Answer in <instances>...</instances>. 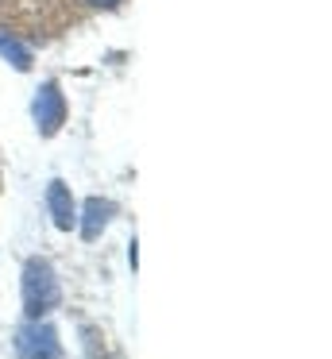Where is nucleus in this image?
<instances>
[{
    "mask_svg": "<svg viewBox=\"0 0 332 359\" xmlns=\"http://www.w3.org/2000/svg\"><path fill=\"white\" fill-rule=\"evenodd\" d=\"M128 263H131V271L139 266V243H135V240L128 243Z\"/></svg>",
    "mask_w": 332,
    "mask_h": 359,
    "instance_id": "0eeeda50",
    "label": "nucleus"
},
{
    "mask_svg": "<svg viewBox=\"0 0 332 359\" xmlns=\"http://www.w3.org/2000/svg\"><path fill=\"white\" fill-rule=\"evenodd\" d=\"M15 359H66L58 328L46 320H27L15 328Z\"/></svg>",
    "mask_w": 332,
    "mask_h": 359,
    "instance_id": "f03ea898",
    "label": "nucleus"
},
{
    "mask_svg": "<svg viewBox=\"0 0 332 359\" xmlns=\"http://www.w3.org/2000/svg\"><path fill=\"white\" fill-rule=\"evenodd\" d=\"M0 58H8V62H12V70H20V74L31 70V50L23 47L15 35H8L4 27H0Z\"/></svg>",
    "mask_w": 332,
    "mask_h": 359,
    "instance_id": "423d86ee",
    "label": "nucleus"
},
{
    "mask_svg": "<svg viewBox=\"0 0 332 359\" xmlns=\"http://www.w3.org/2000/svg\"><path fill=\"white\" fill-rule=\"evenodd\" d=\"M31 116H35V128L43 140L58 135V128L66 124V97H62L58 81H43L39 86L35 101H31Z\"/></svg>",
    "mask_w": 332,
    "mask_h": 359,
    "instance_id": "7ed1b4c3",
    "label": "nucleus"
},
{
    "mask_svg": "<svg viewBox=\"0 0 332 359\" xmlns=\"http://www.w3.org/2000/svg\"><path fill=\"white\" fill-rule=\"evenodd\" d=\"M85 4H93V8H116L120 0H85Z\"/></svg>",
    "mask_w": 332,
    "mask_h": 359,
    "instance_id": "6e6552de",
    "label": "nucleus"
},
{
    "mask_svg": "<svg viewBox=\"0 0 332 359\" xmlns=\"http://www.w3.org/2000/svg\"><path fill=\"white\" fill-rule=\"evenodd\" d=\"M46 209H51V220H54V228H58V232L77 228V205H74L69 186L62 178H54L51 186H46Z\"/></svg>",
    "mask_w": 332,
    "mask_h": 359,
    "instance_id": "20e7f679",
    "label": "nucleus"
},
{
    "mask_svg": "<svg viewBox=\"0 0 332 359\" xmlns=\"http://www.w3.org/2000/svg\"><path fill=\"white\" fill-rule=\"evenodd\" d=\"M20 297H23V313L27 320H43L46 313L58 309L62 302V286L54 278V266L46 259H27L20 274Z\"/></svg>",
    "mask_w": 332,
    "mask_h": 359,
    "instance_id": "f257e3e1",
    "label": "nucleus"
},
{
    "mask_svg": "<svg viewBox=\"0 0 332 359\" xmlns=\"http://www.w3.org/2000/svg\"><path fill=\"white\" fill-rule=\"evenodd\" d=\"M116 217V205L108 197H89L81 205V240H100V232L108 228V220Z\"/></svg>",
    "mask_w": 332,
    "mask_h": 359,
    "instance_id": "39448f33",
    "label": "nucleus"
}]
</instances>
